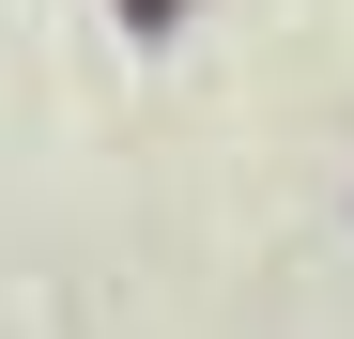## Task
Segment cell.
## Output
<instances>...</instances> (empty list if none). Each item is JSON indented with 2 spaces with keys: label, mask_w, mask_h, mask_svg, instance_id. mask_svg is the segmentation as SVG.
Here are the masks:
<instances>
[]
</instances>
